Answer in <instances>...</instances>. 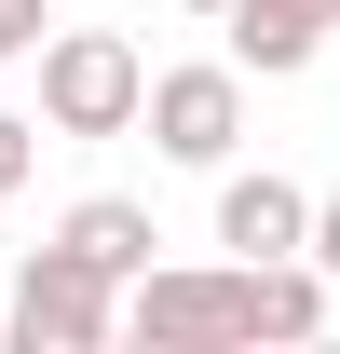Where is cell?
Segmentation results:
<instances>
[{
    "mask_svg": "<svg viewBox=\"0 0 340 354\" xmlns=\"http://www.w3.org/2000/svg\"><path fill=\"white\" fill-rule=\"evenodd\" d=\"M55 232H68V245H82L95 272H123V286H136V272H150V245H164L136 191H82V205H68V218H55Z\"/></svg>",
    "mask_w": 340,
    "mask_h": 354,
    "instance_id": "8992f818",
    "label": "cell"
},
{
    "mask_svg": "<svg viewBox=\"0 0 340 354\" xmlns=\"http://www.w3.org/2000/svg\"><path fill=\"white\" fill-rule=\"evenodd\" d=\"M218 245L232 259H299L313 245V191L272 164H218Z\"/></svg>",
    "mask_w": 340,
    "mask_h": 354,
    "instance_id": "5b68a950",
    "label": "cell"
},
{
    "mask_svg": "<svg viewBox=\"0 0 340 354\" xmlns=\"http://www.w3.org/2000/svg\"><path fill=\"white\" fill-rule=\"evenodd\" d=\"M177 14H232V0H177Z\"/></svg>",
    "mask_w": 340,
    "mask_h": 354,
    "instance_id": "30bf717a",
    "label": "cell"
},
{
    "mask_svg": "<svg viewBox=\"0 0 340 354\" xmlns=\"http://www.w3.org/2000/svg\"><path fill=\"white\" fill-rule=\"evenodd\" d=\"M0 286H14V272H0Z\"/></svg>",
    "mask_w": 340,
    "mask_h": 354,
    "instance_id": "8fae6325",
    "label": "cell"
},
{
    "mask_svg": "<svg viewBox=\"0 0 340 354\" xmlns=\"http://www.w3.org/2000/svg\"><path fill=\"white\" fill-rule=\"evenodd\" d=\"M313 259H327V286H340V191L313 205Z\"/></svg>",
    "mask_w": 340,
    "mask_h": 354,
    "instance_id": "9c48e42d",
    "label": "cell"
},
{
    "mask_svg": "<svg viewBox=\"0 0 340 354\" xmlns=\"http://www.w3.org/2000/svg\"><path fill=\"white\" fill-rule=\"evenodd\" d=\"M41 28H55L41 0H0V68H14V55H41Z\"/></svg>",
    "mask_w": 340,
    "mask_h": 354,
    "instance_id": "ba28073f",
    "label": "cell"
},
{
    "mask_svg": "<svg viewBox=\"0 0 340 354\" xmlns=\"http://www.w3.org/2000/svg\"><path fill=\"white\" fill-rule=\"evenodd\" d=\"M150 150L191 177H218L232 150H245V68L232 55H205V68H150Z\"/></svg>",
    "mask_w": 340,
    "mask_h": 354,
    "instance_id": "3957f363",
    "label": "cell"
},
{
    "mask_svg": "<svg viewBox=\"0 0 340 354\" xmlns=\"http://www.w3.org/2000/svg\"><path fill=\"white\" fill-rule=\"evenodd\" d=\"M41 109H14V95H0V205H14V191H28V177H41Z\"/></svg>",
    "mask_w": 340,
    "mask_h": 354,
    "instance_id": "52a82bcc",
    "label": "cell"
},
{
    "mask_svg": "<svg viewBox=\"0 0 340 354\" xmlns=\"http://www.w3.org/2000/svg\"><path fill=\"white\" fill-rule=\"evenodd\" d=\"M0 327L28 354H109L123 341V272H95L68 232H55L41 259H14V286H0Z\"/></svg>",
    "mask_w": 340,
    "mask_h": 354,
    "instance_id": "6da1fadb",
    "label": "cell"
},
{
    "mask_svg": "<svg viewBox=\"0 0 340 354\" xmlns=\"http://www.w3.org/2000/svg\"><path fill=\"white\" fill-rule=\"evenodd\" d=\"M123 341H150V354H218V341H245V313H232V259H205V272H136L123 286Z\"/></svg>",
    "mask_w": 340,
    "mask_h": 354,
    "instance_id": "277c9868",
    "label": "cell"
},
{
    "mask_svg": "<svg viewBox=\"0 0 340 354\" xmlns=\"http://www.w3.org/2000/svg\"><path fill=\"white\" fill-rule=\"evenodd\" d=\"M41 123L55 136H136L150 123V55L123 28H41Z\"/></svg>",
    "mask_w": 340,
    "mask_h": 354,
    "instance_id": "7a4b0ae2",
    "label": "cell"
}]
</instances>
